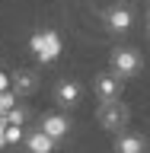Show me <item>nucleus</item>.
<instances>
[{"instance_id":"1","label":"nucleus","mask_w":150,"mask_h":153,"mask_svg":"<svg viewBox=\"0 0 150 153\" xmlns=\"http://www.w3.org/2000/svg\"><path fill=\"white\" fill-rule=\"evenodd\" d=\"M61 35H57L54 29H38V32H32V38H29V51L42 61V64H54L57 57H61Z\"/></svg>"},{"instance_id":"2","label":"nucleus","mask_w":150,"mask_h":153,"mask_svg":"<svg viewBox=\"0 0 150 153\" xmlns=\"http://www.w3.org/2000/svg\"><path fill=\"white\" fill-rule=\"evenodd\" d=\"M112 70L122 76V80L134 76L137 70H141V54H137L134 48H115L112 51Z\"/></svg>"},{"instance_id":"3","label":"nucleus","mask_w":150,"mask_h":153,"mask_svg":"<svg viewBox=\"0 0 150 153\" xmlns=\"http://www.w3.org/2000/svg\"><path fill=\"white\" fill-rule=\"evenodd\" d=\"M99 121H102V128H109V131H118V128H125V121H128V108H125L118 99H109V102H102V108H99Z\"/></svg>"},{"instance_id":"4","label":"nucleus","mask_w":150,"mask_h":153,"mask_svg":"<svg viewBox=\"0 0 150 153\" xmlns=\"http://www.w3.org/2000/svg\"><path fill=\"white\" fill-rule=\"evenodd\" d=\"M134 22L131 10L125 7V3H118V7H112L109 13H105V26H109V32H115V35H122V32H128Z\"/></svg>"},{"instance_id":"5","label":"nucleus","mask_w":150,"mask_h":153,"mask_svg":"<svg viewBox=\"0 0 150 153\" xmlns=\"http://www.w3.org/2000/svg\"><path fill=\"white\" fill-rule=\"evenodd\" d=\"M118 89H122V76L115 74H99L96 76V96L102 99V102H109V99H118Z\"/></svg>"},{"instance_id":"6","label":"nucleus","mask_w":150,"mask_h":153,"mask_svg":"<svg viewBox=\"0 0 150 153\" xmlns=\"http://www.w3.org/2000/svg\"><path fill=\"white\" fill-rule=\"evenodd\" d=\"M80 96H83V89H80V83H77V80H61V83H57V89H54L57 105H64V108L77 105V102H80Z\"/></svg>"},{"instance_id":"7","label":"nucleus","mask_w":150,"mask_h":153,"mask_svg":"<svg viewBox=\"0 0 150 153\" xmlns=\"http://www.w3.org/2000/svg\"><path fill=\"white\" fill-rule=\"evenodd\" d=\"M54 143H57V140H54L48 131H42V128L26 134V147H29V153H54Z\"/></svg>"},{"instance_id":"8","label":"nucleus","mask_w":150,"mask_h":153,"mask_svg":"<svg viewBox=\"0 0 150 153\" xmlns=\"http://www.w3.org/2000/svg\"><path fill=\"white\" fill-rule=\"evenodd\" d=\"M42 131H48L54 140H64L67 134H70V121H67L64 115L51 112V115H45V118H42Z\"/></svg>"},{"instance_id":"9","label":"nucleus","mask_w":150,"mask_h":153,"mask_svg":"<svg viewBox=\"0 0 150 153\" xmlns=\"http://www.w3.org/2000/svg\"><path fill=\"white\" fill-rule=\"evenodd\" d=\"M10 83H13V93L16 96H32L38 89V76L32 70H16V74L10 76Z\"/></svg>"},{"instance_id":"10","label":"nucleus","mask_w":150,"mask_h":153,"mask_svg":"<svg viewBox=\"0 0 150 153\" xmlns=\"http://www.w3.org/2000/svg\"><path fill=\"white\" fill-rule=\"evenodd\" d=\"M115 150L118 153H144L147 143H144V137H137V134H122L118 143H115Z\"/></svg>"},{"instance_id":"11","label":"nucleus","mask_w":150,"mask_h":153,"mask_svg":"<svg viewBox=\"0 0 150 153\" xmlns=\"http://www.w3.org/2000/svg\"><path fill=\"white\" fill-rule=\"evenodd\" d=\"M3 115H7L10 124H26V118H29V112L22 108V105H13V108H10V112H3Z\"/></svg>"},{"instance_id":"12","label":"nucleus","mask_w":150,"mask_h":153,"mask_svg":"<svg viewBox=\"0 0 150 153\" xmlns=\"http://www.w3.org/2000/svg\"><path fill=\"white\" fill-rule=\"evenodd\" d=\"M16 99L19 96L13 93V89H0V112H10V108L16 105Z\"/></svg>"},{"instance_id":"13","label":"nucleus","mask_w":150,"mask_h":153,"mask_svg":"<svg viewBox=\"0 0 150 153\" xmlns=\"http://www.w3.org/2000/svg\"><path fill=\"white\" fill-rule=\"evenodd\" d=\"M22 140V124H7V143H19Z\"/></svg>"},{"instance_id":"14","label":"nucleus","mask_w":150,"mask_h":153,"mask_svg":"<svg viewBox=\"0 0 150 153\" xmlns=\"http://www.w3.org/2000/svg\"><path fill=\"white\" fill-rule=\"evenodd\" d=\"M7 115H3V112H0V150H3V147H7Z\"/></svg>"},{"instance_id":"15","label":"nucleus","mask_w":150,"mask_h":153,"mask_svg":"<svg viewBox=\"0 0 150 153\" xmlns=\"http://www.w3.org/2000/svg\"><path fill=\"white\" fill-rule=\"evenodd\" d=\"M7 86H10V76L3 74V70H0V89H7Z\"/></svg>"}]
</instances>
